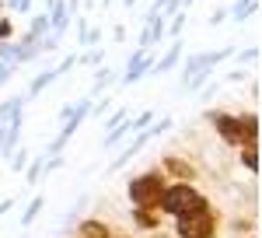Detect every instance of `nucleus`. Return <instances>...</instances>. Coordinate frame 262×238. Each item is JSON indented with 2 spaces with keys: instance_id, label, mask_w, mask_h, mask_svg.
Returning <instances> with one entry per match:
<instances>
[{
  "instance_id": "obj_1",
  "label": "nucleus",
  "mask_w": 262,
  "mask_h": 238,
  "mask_svg": "<svg viewBox=\"0 0 262 238\" xmlns=\"http://www.w3.org/2000/svg\"><path fill=\"white\" fill-rule=\"evenodd\" d=\"M221 224H224L221 210H217L213 203H206V207L192 210V214L171 217V235L175 238H217Z\"/></svg>"
},
{
  "instance_id": "obj_2",
  "label": "nucleus",
  "mask_w": 262,
  "mask_h": 238,
  "mask_svg": "<svg viewBox=\"0 0 262 238\" xmlns=\"http://www.w3.org/2000/svg\"><path fill=\"white\" fill-rule=\"evenodd\" d=\"M206 203H210V200L203 196L192 182H168L164 193H161L158 210H161L164 217H179V214H192V210H200V207H206Z\"/></svg>"
},
{
  "instance_id": "obj_3",
  "label": "nucleus",
  "mask_w": 262,
  "mask_h": 238,
  "mask_svg": "<svg viewBox=\"0 0 262 238\" xmlns=\"http://www.w3.org/2000/svg\"><path fill=\"white\" fill-rule=\"evenodd\" d=\"M164 186H168V179H164V172L154 165V168H147V172H137V175L126 182V196H129L133 207H158Z\"/></svg>"
},
{
  "instance_id": "obj_4",
  "label": "nucleus",
  "mask_w": 262,
  "mask_h": 238,
  "mask_svg": "<svg viewBox=\"0 0 262 238\" xmlns=\"http://www.w3.org/2000/svg\"><path fill=\"white\" fill-rule=\"evenodd\" d=\"M206 123L213 126V133L221 137V144L227 147H242V130H238V112H227V109H210L206 112Z\"/></svg>"
},
{
  "instance_id": "obj_5",
  "label": "nucleus",
  "mask_w": 262,
  "mask_h": 238,
  "mask_svg": "<svg viewBox=\"0 0 262 238\" xmlns=\"http://www.w3.org/2000/svg\"><path fill=\"white\" fill-rule=\"evenodd\" d=\"M158 168L164 172L168 182H192V179H200L196 161H189L185 154H179V151H164L161 161H158Z\"/></svg>"
},
{
  "instance_id": "obj_6",
  "label": "nucleus",
  "mask_w": 262,
  "mask_h": 238,
  "mask_svg": "<svg viewBox=\"0 0 262 238\" xmlns=\"http://www.w3.org/2000/svg\"><path fill=\"white\" fill-rule=\"evenodd\" d=\"M77 67V53H70V56H63V63L60 67H49V70H39L35 77H32V84H28V91L21 95V98L28 102V98H39L42 91L53 84V81H60V74H67V70H74Z\"/></svg>"
},
{
  "instance_id": "obj_7",
  "label": "nucleus",
  "mask_w": 262,
  "mask_h": 238,
  "mask_svg": "<svg viewBox=\"0 0 262 238\" xmlns=\"http://www.w3.org/2000/svg\"><path fill=\"white\" fill-rule=\"evenodd\" d=\"M150 67H154V53L150 49H137L129 63H126V70H119V84H137L143 74H150Z\"/></svg>"
},
{
  "instance_id": "obj_8",
  "label": "nucleus",
  "mask_w": 262,
  "mask_h": 238,
  "mask_svg": "<svg viewBox=\"0 0 262 238\" xmlns=\"http://www.w3.org/2000/svg\"><path fill=\"white\" fill-rule=\"evenodd\" d=\"M147 144H150V133H147V126H143V130H137V133H133V140H129V144L122 147L119 154L112 158V165H108V172H119V168H126V165H129V161L137 158V154H140V151L147 147Z\"/></svg>"
},
{
  "instance_id": "obj_9",
  "label": "nucleus",
  "mask_w": 262,
  "mask_h": 238,
  "mask_svg": "<svg viewBox=\"0 0 262 238\" xmlns=\"http://www.w3.org/2000/svg\"><path fill=\"white\" fill-rule=\"evenodd\" d=\"M129 221H133V228H140V231H158L164 224V214L158 207H133V210H129Z\"/></svg>"
},
{
  "instance_id": "obj_10",
  "label": "nucleus",
  "mask_w": 262,
  "mask_h": 238,
  "mask_svg": "<svg viewBox=\"0 0 262 238\" xmlns=\"http://www.w3.org/2000/svg\"><path fill=\"white\" fill-rule=\"evenodd\" d=\"M182 49H185V42H182V39H171V49H168L161 60H154L150 74H154V77H161V74H171V70H175V67L182 63Z\"/></svg>"
},
{
  "instance_id": "obj_11",
  "label": "nucleus",
  "mask_w": 262,
  "mask_h": 238,
  "mask_svg": "<svg viewBox=\"0 0 262 238\" xmlns=\"http://www.w3.org/2000/svg\"><path fill=\"white\" fill-rule=\"evenodd\" d=\"M242 147H259V112H238Z\"/></svg>"
},
{
  "instance_id": "obj_12",
  "label": "nucleus",
  "mask_w": 262,
  "mask_h": 238,
  "mask_svg": "<svg viewBox=\"0 0 262 238\" xmlns=\"http://www.w3.org/2000/svg\"><path fill=\"white\" fill-rule=\"evenodd\" d=\"M234 56V49L231 46H221V49H210V53H192V56H185V67H217L224 60Z\"/></svg>"
},
{
  "instance_id": "obj_13",
  "label": "nucleus",
  "mask_w": 262,
  "mask_h": 238,
  "mask_svg": "<svg viewBox=\"0 0 262 238\" xmlns=\"http://www.w3.org/2000/svg\"><path fill=\"white\" fill-rule=\"evenodd\" d=\"M46 18H49V28L63 35L67 28H70V7H67V0H53L49 7H46Z\"/></svg>"
},
{
  "instance_id": "obj_14",
  "label": "nucleus",
  "mask_w": 262,
  "mask_h": 238,
  "mask_svg": "<svg viewBox=\"0 0 262 238\" xmlns=\"http://www.w3.org/2000/svg\"><path fill=\"white\" fill-rule=\"evenodd\" d=\"M74 235L77 238H112V228H108V221H101V217H84V221H77Z\"/></svg>"
},
{
  "instance_id": "obj_15",
  "label": "nucleus",
  "mask_w": 262,
  "mask_h": 238,
  "mask_svg": "<svg viewBox=\"0 0 262 238\" xmlns=\"http://www.w3.org/2000/svg\"><path fill=\"white\" fill-rule=\"evenodd\" d=\"M46 32H53V28H49V18H46V11H35V14H32V21H28V28H25V35H21V39H28V42H39L42 35H46Z\"/></svg>"
},
{
  "instance_id": "obj_16",
  "label": "nucleus",
  "mask_w": 262,
  "mask_h": 238,
  "mask_svg": "<svg viewBox=\"0 0 262 238\" xmlns=\"http://www.w3.org/2000/svg\"><path fill=\"white\" fill-rule=\"evenodd\" d=\"M116 81H119V70H112V67H95V84H91L88 95L95 98V95H101L108 84H116Z\"/></svg>"
},
{
  "instance_id": "obj_17",
  "label": "nucleus",
  "mask_w": 262,
  "mask_h": 238,
  "mask_svg": "<svg viewBox=\"0 0 262 238\" xmlns=\"http://www.w3.org/2000/svg\"><path fill=\"white\" fill-rule=\"evenodd\" d=\"M238 161H242V168L248 175L259 179V147H238Z\"/></svg>"
},
{
  "instance_id": "obj_18",
  "label": "nucleus",
  "mask_w": 262,
  "mask_h": 238,
  "mask_svg": "<svg viewBox=\"0 0 262 238\" xmlns=\"http://www.w3.org/2000/svg\"><path fill=\"white\" fill-rule=\"evenodd\" d=\"M227 11H231V21H248L259 11V0H238V4H231Z\"/></svg>"
},
{
  "instance_id": "obj_19",
  "label": "nucleus",
  "mask_w": 262,
  "mask_h": 238,
  "mask_svg": "<svg viewBox=\"0 0 262 238\" xmlns=\"http://www.w3.org/2000/svg\"><path fill=\"white\" fill-rule=\"evenodd\" d=\"M185 21H189V14H185V11H175V14L168 18V25H164V39H182Z\"/></svg>"
},
{
  "instance_id": "obj_20",
  "label": "nucleus",
  "mask_w": 262,
  "mask_h": 238,
  "mask_svg": "<svg viewBox=\"0 0 262 238\" xmlns=\"http://www.w3.org/2000/svg\"><path fill=\"white\" fill-rule=\"evenodd\" d=\"M42 161H46V154H35V158H28V165H25V182L28 186H39L42 182Z\"/></svg>"
},
{
  "instance_id": "obj_21",
  "label": "nucleus",
  "mask_w": 262,
  "mask_h": 238,
  "mask_svg": "<svg viewBox=\"0 0 262 238\" xmlns=\"http://www.w3.org/2000/svg\"><path fill=\"white\" fill-rule=\"evenodd\" d=\"M77 63L95 70V67H101V63H105V49H101V46H91V49H84V56H77Z\"/></svg>"
},
{
  "instance_id": "obj_22",
  "label": "nucleus",
  "mask_w": 262,
  "mask_h": 238,
  "mask_svg": "<svg viewBox=\"0 0 262 238\" xmlns=\"http://www.w3.org/2000/svg\"><path fill=\"white\" fill-rule=\"evenodd\" d=\"M42 207H46V200L32 196V203H28V207H25V214H21V228H32V221L42 214Z\"/></svg>"
},
{
  "instance_id": "obj_23",
  "label": "nucleus",
  "mask_w": 262,
  "mask_h": 238,
  "mask_svg": "<svg viewBox=\"0 0 262 238\" xmlns=\"http://www.w3.org/2000/svg\"><path fill=\"white\" fill-rule=\"evenodd\" d=\"M28 158H32V151L28 147H14L11 154H7V161H11V172H25V165H28Z\"/></svg>"
},
{
  "instance_id": "obj_24",
  "label": "nucleus",
  "mask_w": 262,
  "mask_h": 238,
  "mask_svg": "<svg viewBox=\"0 0 262 238\" xmlns=\"http://www.w3.org/2000/svg\"><path fill=\"white\" fill-rule=\"evenodd\" d=\"M18 105H25V98H21V95H14V98H4V102H0V123H7V116H11V112H14Z\"/></svg>"
},
{
  "instance_id": "obj_25",
  "label": "nucleus",
  "mask_w": 262,
  "mask_h": 238,
  "mask_svg": "<svg viewBox=\"0 0 262 238\" xmlns=\"http://www.w3.org/2000/svg\"><path fill=\"white\" fill-rule=\"evenodd\" d=\"M227 228H231V231H242V235H248V231H255V221H252V217H234Z\"/></svg>"
},
{
  "instance_id": "obj_26",
  "label": "nucleus",
  "mask_w": 262,
  "mask_h": 238,
  "mask_svg": "<svg viewBox=\"0 0 262 238\" xmlns=\"http://www.w3.org/2000/svg\"><path fill=\"white\" fill-rule=\"evenodd\" d=\"M18 74V63H11V60H0V88L7 84V81Z\"/></svg>"
},
{
  "instance_id": "obj_27",
  "label": "nucleus",
  "mask_w": 262,
  "mask_h": 238,
  "mask_svg": "<svg viewBox=\"0 0 262 238\" xmlns=\"http://www.w3.org/2000/svg\"><path fill=\"white\" fill-rule=\"evenodd\" d=\"M98 42H101V28H88V32L81 35V46H84V49H91V46H98Z\"/></svg>"
},
{
  "instance_id": "obj_28",
  "label": "nucleus",
  "mask_w": 262,
  "mask_h": 238,
  "mask_svg": "<svg viewBox=\"0 0 262 238\" xmlns=\"http://www.w3.org/2000/svg\"><path fill=\"white\" fill-rule=\"evenodd\" d=\"M238 63H259V46H248V49H242V53H238Z\"/></svg>"
},
{
  "instance_id": "obj_29",
  "label": "nucleus",
  "mask_w": 262,
  "mask_h": 238,
  "mask_svg": "<svg viewBox=\"0 0 262 238\" xmlns=\"http://www.w3.org/2000/svg\"><path fill=\"white\" fill-rule=\"evenodd\" d=\"M7 39H14V21L0 14V42H7Z\"/></svg>"
},
{
  "instance_id": "obj_30",
  "label": "nucleus",
  "mask_w": 262,
  "mask_h": 238,
  "mask_svg": "<svg viewBox=\"0 0 262 238\" xmlns=\"http://www.w3.org/2000/svg\"><path fill=\"white\" fill-rule=\"evenodd\" d=\"M32 4H35V0H11V4H7V11H18V14H32Z\"/></svg>"
},
{
  "instance_id": "obj_31",
  "label": "nucleus",
  "mask_w": 262,
  "mask_h": 238,
  "mask_svg": "<svg viewBox=\"0 0 262 238\" xmlns=\"http://www.w3.org/2000/svg\"><path fill=\"white\" fill-rule=\"evenodd\" d=\"M108 109H112V98H101L98 105H91V116H105Z\"/></svg>"
},
{
  "instance_id": "obj_32",
  "label": "nucleus",
  "mask_w": 262,
  "mask_h": 238,
  "mask_svg": "<svg viewBox=\"0 0 262 238\" xmlns=\"http://www.w3.org/2000/svg\"><path fill=\"white\" fill-rule=\"evenodd\" d=\"M224 18H227V11H224V7H217V11H213V14H210V25H221Z\"/></svg>"
},
{
  "instance_id": "obj_33",
  "label": "nucleus",
  "mask_w": 262,
  "mask_h": 238,
  "mask_svg": "<svg viewBox=\"0 0 262 238\" xmlns=\"http://www.w3.org/2000/svg\"><path fill=\"white\" fill-rule=\"evenodd\" d=\"M14 203H18V200H14V196H7V200H4V203H0V217H4V214H7V210H11Z\"/></svg>"
},
{
  "instance_id": "obj_34",
  "label": "nucleus",
  "mask_w": 262,
  "mask_h": 238,
  "mask_svg": "<svg viewBox=\"0 0 262 238\" xmlns=\"http://www.w3.org/2000/svg\"><path fill=\"white\" fill-rule=\"evenodd\" d=\"M112 35H116V46H119V42L126 39V25H116V32H112Z\"/></svg>"
},
{
  "instance_id": "obj_35",
  "label": "nucleus",
  "mask_w": 262,
  "mask_h": 238,
  "mask_svg": "<svg viewBox=\"0 0 262 238\" xmlns=\"http://www.w3.org/2000/svg\"><path fill=\"white\" fill-rule=\"evenodd\" d=\"M150 238H175V235H164L161 228H158V231H150Z\"/></svg>"
},
{
  "instance_id": "obj_36",
  "label": "nucleus",
  "mask_w": 262,
  "mask_h": 238,
  "mask_svg": "<svg viewBox=\"0 0 262 238\" xmlns=\"http://www.w3.org/2000/svg\"><path fill=\"white\" fill-rule=\"evenodd\" d=\"M122 4H126V7H137V4H140V0H122Z\"/></svg>"
},
{
  "instance_id": "obj_37",
  "label": "nucleus",
  "mask_w": 262,
  "mask_h": 238,
  "mask_svg": "<svg viewBox=\"0 0 262 238\" xmlns=\"http://www.w3.org/2000/svg\"><path fill=\"white\" fill-rule=\"evenodd\" d=\"M112 238H137V235H119V231H112Z\"/></svg>"
},
{
  "instance_id": "obj_38",
  "label": "nucleus",
  "mask_w": 262,
  "mask_h": 238,
  "mask_svg": "<svg viewBox=\"0 0 262 238\" xmlns=\"http://www.w3.org/2000/svg\"><path fill=\"white\" fill-rule=\"evenodd\" d=\"M185 7H192V0H182V11H185Z\"/></svg>"
},
{
  "instance_id": "obj_39",
  "label": "nucleus",
  "mask_w": 262,
  "mask_h": 238,
  "mask_svg": "<svg viewBox=\"0 0 262 238\" xmlns=\"http://www.w3.org/2000/svg\"><path fill=\"white\" fill-rule=\"evenodd\" d=\"M49 4H53V0H42V7H49Z\"/></svg>"
},
{
  "instance_id": "obj_40",
  "label": "nucleus",
  "mask_w": 262,
  "mask_h": 238,
  "mask_svg": "<svg viewBox=\"0 0 262 238\" xmlns=\"http://www.w3.org/2000/svg\"><path fill=\"white\" fill-rule=\"evenodd\" d=\"M4 11H7V7H4V0H0V14H4Z\"/></svg>"
},
{
  "instance_id": "obj_41",
  "label": "nucleus",
  "mask_w": 262,
  "mask_h": 238,
  "mask_svg": "<svg viewBox=\"0 0 262 238\" xmlns=\"http://www.w3.org/2000/svg\"><path fill=\"white\" fill-rule=\"evenodd\" d=\"M108 4H112V0H101V7H108Z\"/></svg>"
},
{
  "instance_id": "obj_42",
  "label": "nucleus",
  "mask_w": 262,
  "mask_h": 238,
  "mask_svg": "<svg viewBox=\"0 0 262 238\" xmlns=\"http://www.w3.org/2000/svg\"><path fill=\"white\" fill-rule=\"evenodd\" d=\"M245 238H259V235H252V231H248V235H245Z\"/></svg>"
},
{
  "instance_id": "obj_43",
  "label": "nucleus",
  "mask_w": 262,
  "mask_h": 238,
  "mask_svg": "<svg viewBox=\"0 0 262 238\" xmlns=\"http://www.w3.org/2000/svg\"><path fill=\"white\" fill-rule=\"evenodd\" d=\"M0 46H4V42H0Z\"/></svg>"
}]
</instances>
